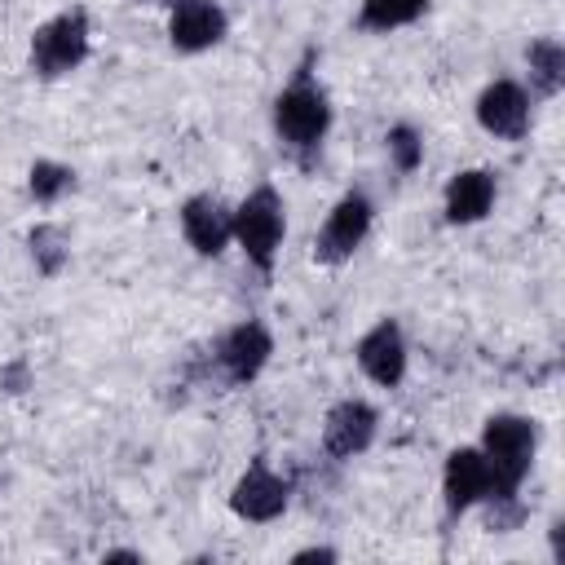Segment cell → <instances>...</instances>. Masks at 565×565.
Wrapping results in <instances>:
<instances>
[{"instance_id": "obj_1", "label": "cell", "mask_w": 565, "mask_h": 565, "mask_svg": "<svg viewBox=\"0 0 565 565\" xmlns=\"http://www.w3.org/2000/svg\"><path fill=\"white\" fill-rule=\"evenodd\" d=\"M534 450H539L534 419L512 415V411H499V415L486 419V428H481V455H486L490 477H494V494L490 499H516L521 481L530 477Z\"/></svg>"}, {"instance_id": "obj_2", "label": "cell", "mask_w": 565, "mask_h": 565, "mask_svg": "<svg viewBox=\"0 0 565 565\" xmlns=\"http://www.w3.org/2000/svg\"><path fill=\"white\" fill-rule=\"evenodd\" d=\"M327 128H331V102H327L322 84L309 71H296V79L274 97V132H278V141L291 154L309 159L322 146Z\"/></svg>"}, {"instance_id": "obj_3", "label": "cell", "mask_w": 565, "mask_h": 565, "mask_svg": "<svg viewBox=\"0 0 565 565\" xmlns=\"http://www.w3.org/2000/svg\"><path fill=\"white\" fill-rule=\"evenodd\" d=\"M282 234H287V207H282V194L274 185H256L238 207H234V243L243 247V256L269 274L274 269V256L282 247Z\"/></svg>"}, {"instance_id": "obj_4", "label": "cell", "mask_w": 565, "mask_h": 565, "mask_svg": "<svg viewBox=\"0 0 565 565\" xmlns=\"http://www.w3.org/2000/svg\"><path fill=\"white\" fill-rule=\"evenodd\" d=\"M88 57V18L84 9H66L35 26L31 35V71L40 79H62Z\"/></svg>"}, {"instance_id": "obj_5", "label": "cell", "mask_w": 565, "mask_h": 565, "mask_svg": "<svg viewBox=\"0 0 565 565\" xmlns=\"http://www.w3.org/2000/svg\"><path fill=\"white\" fill-rule=\"evenodd\" d=\"M371 216H375V207H371V199H366L362 190L340 194L335 207L327 212L318 238H313V260H318V265H344V260L366 243Z\"/></svg>"}, {"instance_id": "obj_6", "label": "cell", "mask_w": 565, "mask_h": 565, "mask_svg": "<svg viewBox=\"0 0 565 565\" xmlns=\"http://www.w3.org/2000/svg\"><path fill=\"white\" fill-rule=\"evenodd\" d=\"M212 353H216V366H221L225 384H252V380L265 371L269 353H274V335H269L256 318H247V322L230 327V331L216 340Z\"/></svg>"}, {"instance_id": "obj_7", "label": "cell", "mask_w": 565, "mask_h": 565, "mask_svg": "<svg viewBox=\"0 0 565 565\" xmlns=\"http://www.w3.org/2000/svg\"><path fill=\"white\" fill-rule=\"evenodd\" d=\"M441 494H446V508L450 516L486 503L494 494V477H490V463L481 455V446H459L446 455V468H441Z\"/></svg>"}, {"instance_id": "obj_8", "label": "cell", "mask_w": 565, "mask_h": 565, "mask_svg": "<svg viewBox=\"0 0 565 565\" xmlns=\"http://www.w3.org/2000/svg\"><path fill=\"white\" fill-rule=\"evenodd\" d=\"M477 124L499 141H521L530 132V97L516 79H494L477 97Z\"/></svg>"}, {"instance_id": "obj_9", "label": "cell", "mask_w": 565, "mask_h": 565, "mask_svg": "<svg viewBox=\"0 0 565 565\" xmlns=\"http://www.w3.org/2000/svg\"><path fill=\"white\" fill-rule=\"evenodd\" d=\"M282 508H287V481L265 459H252L230 490V512L238 521H274L282 516Z\"/></svg>"}, {"instance_id": "obj_10", "label": "cell", "mask_w": 565, "mask_h": 565, "mask_svg": "<svg viewBox=\"0 0 565 565\" xmlns=\"http://www.w3.org/2000/svg\"><path fill=\"white\" fill-rule=\"evenodd\" d=\"M225 9L216 0H177L168 13V40L177 53H203L225 40Z\"/></svg>"}, {"instance_id": "obj_11", "label": "cell", "mask_w": 565, "mask_h": 565, "mask_svg": "<svg viewBox=\"0 0 565 565\" xmlns=\"http://www.w3.org/2000/svg\"><path fill=\"white\" fill-rule=\"evenodd\" d=\"M358 366L366 380H375L380 388H397L402 375H406V340H402V327L393 318H380L362 340H358Z\"/></svg>"}, {"instance_id": "obj_12", "label": "cell", "mask_w": 565, "mask_h": 565, "mask_svg": "<svg viewBox=\"0 0 565 565\" xmlns=\"http://www.w3.org/2000/svg\"><path fill=\"white\" fill-rule=\"evenodd\" d=\"M181 234L199 256H221L234 238V212L216 194H190L181 203Z\"/></svg>"}, {"instance_id": "obj_13", "label": "cell", "mask_w": 565, "mask_h": 565, "mask_svg": "<svg viewBox=\"0 0 565 565\" xmlns=\"http://www.w3.org/2000/svg\"><path fill=\"white\" fill-rule=\"evenodd\" d=\"M375 424H380L375 406H366V402H358V397H344V402H335V406L327 411L322 446H327L335 459H353V455H362V450L375 441Z\"/></svg>"}, {"instance_id": "obj_14", "label": "cell", "mask_w": 565, "mask_h": 565, "mask_svg": "<svg viewBox=\"0 0 565 565\" xmlns=\"http://www.w3.org/2000/svg\"><path fill=\"white\" fill-rule=\"evenodd\" d=\"M494 207V177L486 168H463L446 181V221L472 225Z\"/></svg>"}, {"instance_id": "obj_15", "label": "cell", "mask_w": 565, "mask_h": 565, "mask_svg": "<svg viewBox=\"0 0 565 565\" xmlns=\"http://www.w3.org/2000/svg\"><path fill=\"white\" fill-rule=\"evenodd\" d=\"M525 62H530V79H534V88L543 97L561 93V84H565V49H561V40H552V35L534 40L525 49Z\"/></svg>"}, {"instance_id": "obj_16", "label": "cell", "mask_w": 565, "mask_h": 565, "mask_svg": "<svg viewBox=\"0 0 565 565\" xmlns=\"http://www.w3.org/2000/svg\"><path fill=\"white\" fill-rule=\"evenodd\" d=\"M424 9H428V0H362L358 26L362 31H397V26H411Z\"/></svg>"}, {"instance_id": "obj_17", "label": "cell", "mask_w": 565, "mask_h": 565, "mask_svg": "<svg viewBox=\"0 0 565 565\" xmlns=\"http://www.w3.org/2000/svg\"><path fill=\"white\" fill-rule=\"evenodd\" d=\"M71 185H75V172L66 163H53V159H35L26 172V190L35 203H57Z\"/></svg>"}, {"instance_id": "obj_18", "label": "cell", "mask_w": 565, "mask_h": 565, "mask_svg": "<svg viewBox=\"0 0 565 565\" xmlns=\"http://www.w3.org/2000/svg\"><path fill=\"white\" fill-rule=\"evenodd\" d=\"M66 234H62V225H35L31 230V256H35V265H40V274H57L62 265H66Z\"/></svg>"}, {"instance_id": "obj_19", "label": "cell", "mask_w": 565, "mask_h": 565, "mask_svg": "<svg viewBox=\"0 0 565 565\" xmlns=\"http://www.w3.org/2000/svg\"><path fill=\"white\" fill-rule=\"evenodd\" d=\"M384 146H388V159H393L402 172H415L419 159H424V141H419V132H415L411 124H393V128L384 132Z\"/></svg>"}, {"instance_id": "obj_20", "label": "cell", "mask_w": 565, "mask_h": 565, "mask_svg": "<svg viewBox=\"0 0 565 565\" xmlns=\"http://www.w3.org/2000/svg\"><path fill=\"white\" fill-rule=\"evenodd\" d=\"M291 561H296V565H305V561H335V552H331V547H305V552H296Z\"/></svg>"}, {"instance_id": "obj_21", "label": "cell", "mask_w": 565, "mask_h": 565, "mask_svg": "<svg viewBox=\"0 0 565 565\" xmlns=\"http://www.w3.org/2000/svg\"><path fill=\"white\" fill-rule=\"evenodd\" d=\"M106 561H141L137 552H106Z\"/></svg>"}]
</instances>
